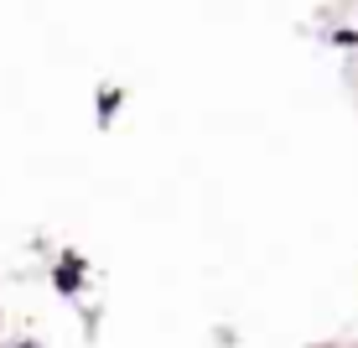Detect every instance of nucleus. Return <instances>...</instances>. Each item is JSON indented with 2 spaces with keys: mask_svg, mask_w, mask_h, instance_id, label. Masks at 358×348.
<instances>
[{
  "mask_svg": "<svg viewBox=\"0 0 358 348\" xmlns=\"http://www.w3.org/2000/svg\"><path fill=\"white\" fill-rule=\"evenodd\" d=\"M57 291H78V286H83V265H78V260H68V265H57Z\"/></svg>",
  "mask_w": 358,
  "mask_h": 348,
  "instance_id": "obj_1",
  "label": "nucleus"
},
{
  "mask_svg": "<svg viewBox=\"0 0 358 348\" xmlns=\"http://www.w3.org/2000/svg\"><path fill=\"white\" fill-rule=\"evenodd\" d=\"M115 104H120V89H109V94H99V120H109V115H115Z\"/></svg>",
  "mask_w": 358,
  "mask_h": 348,
  "instance_id": "obj_2",
  "label": "nucleus"
}]
</instances>
